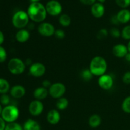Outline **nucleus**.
Segmentation results:
<instances>
[{
    "instance_id": "1",
    "label": "nucleus",
    "mask_w": 130,
    "mask_h": 130,
    "mask_svg": "<svg viewBox=\"0 0 130 130\" xmlns=\"http://www.w3.org/2000/svg\"><path fill=\"white\" fill-rule=\"evenodd\" d=\"M27 13L29 19L35 22H42L47 16L46 7L39 2L31 3L28 7Z\"/></svg>"
},
{
    "instance_id": "2",
    "label": "nucleus",
    "mask_w": 130,
    "mask_h": 130,
    "mask_svg": "<svg viewBox=\"0 0 130 130\" xmlns=\"http://www.w3.org/2000/svg\"><path fill=\"white\" fill-rule=\"evenodd\" d=\"M107 69V63L103 57L96 56L91 60L90 64V68L93 76H101L105 74Z\"/></svg>"
},
{
    "instance_id": "3",
    "label": "nucleus",
    "mask_w": 130,
    "mask_h": 130,
    "mask_svg": "<svg viewBox=\"0 0 130 130\" xmlns=\"http://www.w3.org/2000/svg\"><path fill=\"white\" fill-rule=\"evenodd\" d=\"M19 110L16 106L8 105L3 109L1 116L6 123H10L15 122L19 118Z\"/></svg>"
},
{
    "instance_id": "4",
    "label": "nucleus",
    "mask_w": 130,
    "mask_h": 130,
    "mask_svg": "<svg viewBox=\"0 0 130 130\" xmlns=\"http://www.w3.org/2000/svg\"><path fill=\"white\" fill-rule=\"evenodd\" d=\"M29 21V17L27 13L23 10L15 12L12 17V24L17 29H22L25 27Z\"/></svg>"
},
{
    "instance_id": "5",
    "label": "nucleus",
    "mask_w": 130,
    "mask_h": 130,
    "mask_svg": "<svg viewBox=\"0 0 130 130\" xmlns=\"http://www.w3.org/2000/svg\"><path fill=\"white\" fill-rule=\"evenodd\" d=\"M8 69L12 74L19 75L24 72L25 69V65L20 58H13L8 62Z\"/></svg>"
},
{
    "instance_id": "6",
    "label": "nucleus",
    "mask_w": 130,
    "mask_h": 130,
    "mask_svg": "<svg viewBox=\"0 0 130 130\" xmlns=\"http://www.w3.org/2000/svg\"><path fill=\"white\" fill-rule=\"evenodd\" d=\"M66 86L62 83H55L52 84L48 90L50 95L53 99H57L62 97V96L66 93Z\"/></svg>"
},
{
    "instance_id": "7",
    "label": "nucleus",
    "mask_w": 130,
    "mask_h": 130,
    "mask_svg": "<svg viewBox=\"0 0 130 130\" xmlns=\"http://www.w3.org/2000/svg\"><path fill=\"white\" fill-rule=\"evenodd\" d=\"M47 13L52 16H57L62 11V6L59 1L57 0H50L46 5Z\"/></svg>"
},
{
    "instance_id": "8",
    "label": "nucleus",
    "mask_w": 130,
    "mask_h": 130,
    "mask_svg": "<svg viewBox=\"0 0 130 130\" xmlns=\"http://www.w3.org/2000/svg\"><path fill=\"white\" fill-rule=\"evenodd\" d=\"M55 30L54 26L48 22L41 23L38 27L39 34L44 37H50L54 35Z\"/></svg>"
},
{
    "instance_id": "9",
    "label": "nucleus",
    "mask_w": 130,
    "mask_h": 130,
    "mask_svg": "<svg viewBox=\"0 0 130 130\" xmlns=\"http://www.w3.org/2000/svg\"><path fill=\"white\" fill-rule=\"evenodd\" d=\"M98 84L99 86L103 90H110L114 85V79L111 76L105 74L99 77Z\"/></svg>"
},
{
    "instance_id": "10",
    "label": "nucleus",
    "mask_w": 130,
    "mask_h": 130,
    "mask_svg": "<svg viewBox=\"0 0 130 130\" xmlns=\"http://www.w3.org/2000/svg\"><path fill=\"white\" fill-rule=\"evenodd\" d=\"M29 72L32 76L39 77L43 76L46 72V67L44 64L39 62H36L30 66Z\"/></svg>"
},
{
    "instance_id": "11",
    "label": "nucleus",
    "mask_w": 130,
    "mask_h": 130,
    "mask_svg": "<svg viewBox=\"0 0 130 130\" xmlns=\"http://www.w3.org/2000/svg\"><path fill=\"white\" fill-rule=\"evenodd\" d=\"M44 109V105L40 100H33L29 106V111L31 115L38 116L42 114Z\"/></svg>"
},
{
    "instance_id": "12",
    "label": "nucleus",
    "mask_w": 130,
    "mask_h": 130,
    "mask_svg": "<svg viewBox=\"0 0 130 130\" xmlns=\"http://www.w3.org/2000/svg\"><path fill=\"white\" fill-rule=\"evenodd\" d=\"M128 49L127 46L123 44H116L112 48V53L115 57L118 58L125 57L128 53Z\"/></svg>"
},
{
    "instance_id": "13",
    "label": "nucleus",
    "mask_w": 130,
    "mask_h": 130,
    "mask_svg": "<svg viewBox=\"0 0 130 130\" xmlns=\"http://www.w3.org/2000/svg\"><path fill=\"white\" fill-rule=\"evenodd\" d=\"M91 12L93 16L96 18H100L105 13V7L102 3H95L91 6Z\"/></svg>"
},
{
    "instance_id": "14",
    "label": "nucleus",
    "mask_w": 130,
    "mask_h": 130,
    "mask_svg": "<svg viewBox=\"0 0 130 130\" xmlns=\"http://www.w3.org/2000/svg\"><path fill=\"white\" fill-rule=\"evenodd\" d=\"M10 95L15 99H20L25 94V89L22 85H15L10 90Z\"/></svg>"
},
{
    "instance_id": "15",
    "label": "nucleus",
    "mask_w": 130,
    "mask_h": 130,
    "mask_svg": "<svg viewBox=\"0 0 130 130\" xmlns=\"http://www.w3.org/2000/svg\"><path fill=\"white\" fill-rule=\"evenodd\" d=\"M60 120V114L59 112L55 109H52L48 112L47 114V121L52 125H55L59 123Z\"/></svg>"
},
{
    "instance_id": "16",
    "label": "nucleus",
    "mask_w": 130,
    "mask_h": 130,
    "mask_svg": "<svg viewBox=\"0 0 130 130\" xmlns=\"http://www.w3.org/2000/svg\"><path fill=\"white\" fill-rule=\"evenodd\" d=\"M116 16L120 24H126L130 21V11L127 8L121 10Z\"/></svg>"
},
{
    "instance_id": "17",
    "label": "nucleus",
    "mask_w": 130,
    "mask_h": 130,
    "mask_svg": "<svg viewBox=\"0 0 130 130\" xmlns=\"http://www.w3.org/2000/svg\"><path fill=\"white\" fill-rule=\"evenodd\" d=\"M30 38V33L25 29H20L15 34V39L19 43H25Z\"/></svg>"
},
{
    "instance_id": "18",
    "label": "nucleus",
    "mask_w": 130,
    "mask_h": 130,
    "mask_svg": "<svg viewBox=\"0 0 130 130\" xmlns=\"http://www.w3.org/2000/svg\"><path fill=\"white\" fill-rule=\"evenodd\" d=\"M49 94L48 90L44 87H39L35 89L33 92L34 97L36 100H41L46 99Z\"/></svg>"
},
{
    "instance_id": "19",
    "label": "nucleus",
    "mask_w": 130,
    "mask_h": 130,
    "mask_svg": "<svg viewBox=\"0 0 130 130\" xmlns=\"http://www.w3.org/2000/svg\"><path fill=\"white\" fill-rule=\"evenodd\" d=\"M24 130H41V126L39 123L35 120L29 119L25 122L23 126Z\"/></svg>"
},
{
    "instance_id": "20",
    "label": "nucleus",
    "mask_w": 130,
    "mask_h": 130,
    "mask_svg": "<svg viewBox=\"0 0 130 130\" xmlns=\"http://www.w3.org/2000/svg\"><path fill=\"white\" fill-rule=\"evenodd\" d=\"M102 119L98 114H93L90 117L88 120V124L91 128H96L101 124Z\"/></svg>"
},
{
    "instance_id": "21",
    "label": "nucleus",
    "mask_w": 130,
    "mask_h": 130,
    "mask_svg": "<svg viewBox=\"0 0 130 130\" xmlns=\"http://www.w3.org/2000/svg\"><path fill=\"white\" fill-rule=\"evenodd\" d=\"M10 89L8 81L3 78H0V94H6Z\"/></svg>"
},
{
    "instance_id": "22",
    "label": "nucleus",
    "mask_w": 130,
    "mask_h": 130,
    "mask_svg": "<svg viewBox=\"0 0 130 130\" xmlns=\"http://www.w3.org/2000/svg\"><path fill=\"white\" fill-rule=\"evenodd\" d=\"M69 102L67 99L64 97H61L57 100L56 102V106L58 110H64L68 107Z\"/></svg>"
},
{
    "instance_id": "23",
    "label": "nucleus",
    "mask_w": 130,
    "mask_h": 130,
    "mask_svg": "<svg viewBox=\"0 0 130 130\" xmlns=\"http://www.w3.org/2000/svg\"><path fill=\"white\" fill-rule=\"evenodd\" d=\"M59 23L63 27H68L71 23V19L67 14H63L59 17Z\"/></svg>"
},
{
    "instance_id": "24",
    "label": "nucleus",
    "mask_w": 130,
    "mask_h": 130,
    "mask_svg": "<svg viewBox=\"0 0 130 130\" xmlns=\"http://www.w3.org/2000/svg\"><path fill=\"white\" fill-rule=\"evenodd\" d=\"M93 74L90 69H84L81 72V77L85 81H89L93 78Z\"/></svg>"
},
{
    "instance_id": "25",
    "label": "nucleus",
    "mask_w": 130,
    "mask_h": 130,
    "mask_svg": "<svg viewBox=\"0 0 130 130\" xmlns=\"http://www.w3.org/2000/svg\"><path fill=\"white\" fill-rule=\"evenodd\" d=\"M122 109L126 114H130V96H127L122 103Z\"/></svg>"
},
{
    "instance_id": "26",
    "label": "nucleus",
    "mask_w": 130,
    "mask_h": 130,
    "mask_svg": "<svg viewBox=\"0 0 130 130\" xmlns=\"http://www.w3.org/2000/svg\"><path fill=\"white\" fill-rule=\"evenodd\" d=\"M5 130H24L21 125L17 123H8L6 125Z\"/></svg>"
},
{
    "instance_id": "27",
    "label": "nucleus",
    "mask_w": 130,
    "mask_h": 130,
    "mask_svg": "<svg viewBox=\"0 0 130 130\" xmlns=\"http://www.w3.org/2000/svg\"><path fill=\"white\" fill-rule=\"evenodd\" d=\"M121 36L126 40L130 41V25H126L121 31Z\"/></svg>"
},
{
    "instance_id": "28",
    "label": "nucleus",
    "mask_w": 130,
    "mask_h": 130,
    "mask_svg": "<svg viewBox=\"0 0 130 130\" xmlns=\"http://www.w3.org/2000/svg\"><path fill=\"white\" fill-rule=\"evenodd\" d=\"M116 3L123 9H126L130 6V0H115Z\"/></svg>"
},
{
    "instance_id": "29",
    "label": "nucleus",
    "mask_w": 130,
    "mask_h": 130,
    "mask_svg": "<svg viewBox=\"0 0 130 130\" xmlns=\"http://www.w3.org/2000/svg\"><path fill=\"white\" fill-rule=\"evenodd\" d=\"M10 97L6 94H3L0 96V104L3 105H5V106L8 105L9 103H10Z\"/></svg>"
},
{
    "instance_id": "30",
    "label": "nucleus",
    "mask_w": 130,
    "mask_h": 130,
    "mask_svg": "<svg viewBox=\"0 0 130 130\" xmlns=\"http://www.w3.org/2000/svg\"><path fill=\"white\" fill-rule=\"evenodd\" d=\"M7 58V53L5 48L0 46V63H3Z\"/></svg>"
},
{
    "instance_id": "31",
    "label": "nucleus",
    "mask_w": 130,
    "mask_h": 130,
    "mask_svg": "<svg viewBox=\"0 0 130 130\" xmlns=\"http://www.w3.org/2000/svg\"><path fill=\"white\" fill-rule=\"evenodd\" d=\"M108 31L107 30V29H102L98 32L97 35H96V37L99 39H102L104 38H106L108 36Z\"/></svg>"
},
{
    "instance_id": "32",
    "label": "nucleus",
    "mask_w": 130,
    "mask_h": 130,
    "mask_svg": "<svg viewBox=\"0 0 130 130\" xmlns=\"http://www.w3.org/2000/svg\"><path fill=\"white\" fill-rule=\"evenodd\" d=\"M110 33L111 34V36L114 38H118L119 37H120L121 36V32H120V30L118 29V28H112L110 30Z\"/></svg>"
},
{
    "instance_id": "33",
    "label": "nucleus",
    "mask_w": 130,
    "mask_h": 130,
    "mask_svg": "<svg viewBox=\"0 0 130 130\" xmlns=\"http://www.w3.org/2000/svg\"><path fill=\"white\" fill-rule=\"evenodd\" d=\"M54 35L55 36L56 38H58V39H62L65 38V36H66V33H65V32L63 31V30H62V29H57V30H56L55 32Z\"/></svg>"
},
{
    "instance_id": "34",
    "label": "nucleus",
    "mask_w": 130,
    "mask_h": 130,
    "mask_svg": "<svg viewBox=\"0 0 130 130\" xmlns=\"http://www.w3.org/2000/svg\"><path fill=\"white\" fill-rule=\"evenodd\" d=\"M123 81L127 85L130 84V71H128L123 75Z\"/></svg>"
},
{
    "instance_id": "35",
    "label": "nucleus",
    "mask_w": 130,
    "mask_h": 130,
    "mask_svg": "<svg viewBox=\"0 0 130 130\" xmlns=\"http://www.w3.org/2000/svg\"><path fill=\"white\" fill-rule=\"evenodd\" d=\"M81 3L86 5H93L96 3V0H79Z\"/></svg>"
},
{
    "instance_id": "36",
    "label": "nucleus",
    "mask_w": 130,
    "mask_h": 130,
    "mask_svg": "<svg viewBox=\"0 0 130 130\" xmlns=\"http://www.w3.org/2000/svg\"><path fill=\"white\" fill-rule=\"evenodd\" d=\"M6 125V122L1 117H0V130H5Z\"/></svg>"
},
{
    "instance_id": "37",
    "label": "nucleus",
    "mask_w": 130,
    "mask_h": 130,
    "mask_svg": "<svg viewBox=\"0 0 130 130\" xmlns=\"http://www.w3.org/2000/svg\"><path fill=\"white\" fill-rule=\"evenodd\" d=\"M42 85H43V87L44 88H48V87H50V86L52 85V84H51L50 81H48V80H44V81H43V82L42 83Z\"/></svg>"
},
{
    "instance_id": "38",
    "label": "nucleus",
    "mask_w": 130,
    "mask_h": 130,
    "mask_svg": "<svg viewBox=\"0 0 130 130\" xmlns=\"http://www.w3.org/2000/svg\"><path fill=\"white\" fill-rule=\"evenodd\" d=\"M4 41H5V36L3 32L0 30V46L3 43Z\"/></svg>"
},
{
    "instance_id": "39",
    "label": "nucleus",
    "mask_w": 130,
    "mask_h": 130,
    "mask_svg": "<svg viewBox=\"0 0 130 130\" xmlns=\"http://www.w3.org/2000/svg\"><path fill=\"white\" fill-rule=\"evenodd\" d=\"M111 21H112V22L113 24H120V23L119 22V21H118V18H117L116 15H114V16H113L112 17Z\"/></svg>"
},
{
    "instance_id": "40",
    "label": "nucleus",
    "mask_w": 130,
    "mask_h": 130,
    "mask_svg": "<svg viewBox=\"0 0 130 130\" xmlns=\"http://www.w3.org/2000/svg\"><path fill=\"white\" fill-rule=\"evenodd\" d=\"M124 58H125L127 62H130V52H128V53H127V55L125 56Z\"/></svg>"
},
{
    "instance_id": "41",
    "label": "nucleus",
    "mask_w": 130,
    "mask_h": 130,
    "mask_svg": "<svg viewBox=\"0 0 130 130\" xmlns=\"http://www.w3.org/2000/svg\"><path fill=\"white\" fill-rule=\"evenodd\" d=\"M127 47H128V52H130V41H129L128 43V45H127Z\"/></svg>"
},
{
    "instance_id": "42",
    "label": "nucleus",
    "mask_w": 130,
    "mask_h": 130,
    "mask_svg": "<svg viewBox=\"0 0 130 130\" xmlns=\"http://www.w3.org/2000/svg\"><path fill=\"white\" fill-rule=\"evenodd\" d=\"M3 109V108H2V106H1V104H0V116L1 115V113H2Z\"/></svg>"
},
{
    "instance_id": "43",
    "label": "nucleus",
    "mask_w": 130,
    "mask_h": 130,
    "mask_svg": "<svg viewBox=\"0 0 130 130\" xmlns=\"http://www.w3.org/2000/svg\"><path fill=\"white\" fill-rule=\"evenodd\" d=\"M40 0H30L31 3H37V2H39Z\"/></svg>"
},
{
    "instance_id": "44",
    "label": "nucleus",
    "mask_w": 130,
    "mask_h": 130,
    "mask_svg": "<svg viewBox=\"0 0 130 130\" xmlns=\"http://www.w3.org/2000/svg\"><path fill=\"white\" fill-rule=\"evenodd\" d=\"M98 1H99V3H103L105 2V0H98Z\"/></svg>"
}]
</instances>
